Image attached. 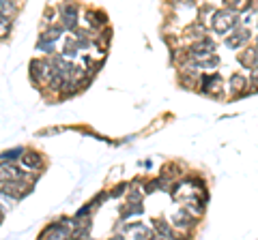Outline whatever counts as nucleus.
<instances>
[{
    "label": "nucleus",
    "mask_w": 258,
    "mask_h": 240,
    "mask_svg": "<svg viewBox=\"0 0 258 240\" xmlns=\"http://www.w3.org/2000/svg\"><path fill=\"white\" fill-rule=\"evenodd\" d=\"M248 39H250V32L248 30H237V32H232V35L226 39V45L232 48V49H239L245 41H248Z\"/></svg>",
    "instance_id": "nucleus-11"
},
{
    "label": "nucleus",
    "mask_w": 258,
    "mask_h": 240,
    "mask_svg": "<svg viewBox=\"0 0 258 240\" xmlns=\"http://www.w3.org/2000/svg\"><path fill=\"white\" fill-rule=\"evenodd\" d=\"M2 219H4V215H2V210H0V223H2Z\"/></svg>",
    "instance_id": "nucleus-26"
},
{
    "label": "nucleus",
    "mask_w": 258,
    "mask_h": 240,
    "mask_svg": "<svg viewBox=\"0 0 258 240\" xmlns=\"http://www.w3.org/2000/svg\"><path fill=\"white\" fill-rule=\"evenodd\" d=\"M256 43H258V39H256Z\"/></svg>",
    "instance_id": "nucleus-27"
},
{
    "label": "nucleus",
    "mask_w": 258,
    "mask_h": 240,
    "mask_svg": "<svg viewBox=\"0 0 258 240\" xmlns=\"http://www.w3.org/2000/svg\"><path fill=\"white\" fill-rule=\"evenodd\" d=\"M155 225V232H157V236H161V238H174V232H172V228L170 225H168L166 221H155L153 223Z\"/></svg>",
    "instance_id": "nucleus-17"
},
{
    "label": "nucleus",
    "mask_w": 258,
    "mask_h": 240,
    "mask_svg": "<svg viewBox=\"0 0 258 240\" xmlns=\"http://www.w3.org/2000/svg\"><path fill=\"white\" fill-rule=\"evenodd\" d=\"M63 26H52V28H48L41 35V39H39V41H48V43H54L56 39H61V35H63Z\"/></svg>",
    "instance_id": "nucleus-16"
},
{
    "label": "nucleus",
    "mask_w": 258,
    "mask_h": 240,
    "mask_svg": "<svg viewBox=\"0 0 258 240\" xmlns=\"http://www.w3.org/2000/svg\"><path fill=\"white\" fill-rule=\"evenodd\" d=\"M82 45H86V43H84V41H77V39H69V41L64 43V56H75L77 49H80Z\"/></svg>",
    "instance_id": "nucleus-20"
},
{
    "label": "nucleus",
    "mask_w": 258,
    "mask_h": 240,
    "mask_svg": "<svg viewBox=\"0 0 258 240\" xmlns=\"http://www.w3.org/2000/svg\"><path fill=\"white\" fill-rule=\"evenodd\" d=\"M142 212H144V208H142L140 202H129V204L125 206V210H123V219L133 217V215H142Z\"/></svg>",
    "instance_id": "nucleus-18"
},
{
    "label": "nucleus",
    "mask_w": 258,
    "mask_h": 240,
    "mask_svg": "<svg viewBox=\"0 0 258 240\" xmlns=\"http://www.w3.org/2000/svg\"><path fill=\"white\" fill-rule=\"evenodd\" d=\"M69 236H71V228H69V223H64V221L52 223L48 230L41 232V238H69Z\"/></svg>",
    "instance_id": "nucleus-6"
},
{
    "label": "nucleus",
    "mask_w": 258,
    "mask_h": 240,
    "mask_svg": "<svg viewBox=\"0 0 258 240\" xmlns=\"http://www.w3.org/2000/svg\"><path fill=\"white\" fill-rule=\"evenodd\" d=\"M9 32H11V22L9 19H0V41L9 37Z\"/></svg>",
    "instance_id": "nucleus-22"
},
{
    "label": "nucleus",
    "mask_w": 258,
    "mask_h": 240,
    "mask_svg": "<svg viewBox=\"0 0 258 240\" xmlns=\"http://www.w3.org/2000/svg\"><path fill=\"white\" fill-rule=\"evenodd\" d=\"M123 236H127V238H151L153 230L146 228V225H142V223H133V225H127V228L123 230Z\"/></svg>",
    "instance_id": "nucleus-9"
},
{
    "label": "nucleus",
    "mask_w": 258,
    "mask_h": 240,
    "mask_svg": "<svg viewBox=\"0 0 258 240\" xmlns=\"http://www.w3.org/2000/svg\"><path fill=\"white\" fill-rule=\"evenodd\" d=\"M88 22H90V26L99 28V26H103V24L108 22V17L103 15V11H90L88 13Z\"/></svg>",
    "instance_id": "nucleus-19"
},
{
    "label": "nucleus",
    "mask_w": 258,
    "mask_h": 240,
    "mask_svg": "<svg viewBox=\"0 0 258 240\" xmlns=\"http://www.w3.org/2000/svg\"><path fill=\"white\" fill-rule=\"evenodd\" d=\"M77 19H80V11H77V4L64 2V4L61 6V22H63V28L75 30V28H77Z\"/></svg>",
    "instance_id": "nucleus-4"
},
{
    "label": "nucleus",
    "mask_w": 258,
    "mask_h": 240,
    "mask_svg": "<svg viewBox=\"0 0 258 240\" xmlns=\"http://www.w3.org/2000/svg\"><path fill=\"white\" fill-rule=\"evenodd\" d=\"M41 163H43V159L39 157L37 152L26 150V152L22 154V165L26 167V170H39V167H41Z\"/></svg>",
    "instance_id": "nucleus-10"
},
{
    "label": "nucleus",
    "mask_w": 258,
    "mask_h": 240,
    "mask_svg": "<svg viewBox=\"0 0 258 240\" xmlns=\"http://www.w3.org/2000/svg\"><path fill=\"white\" fill-rule=\"evenodd\" d=\"M235 24H237V15L232 11H215L213 13V17H211L213 30L219 32V35H226Z\"/></svg>",
    "instance_id": "nucleus-1"
},
{
    "label": "nucleus",
    "mask_w": 258,
    "mask_h": 240,
    "mask_svg": "<svg viewBox=\"0 0 258 240\" xmlns=\"http://www.w3.org/2000/svg\"><path fill=\"white\" fill-rule=\"evenodd\" d=\"M239 60H241L248 69H258V48L256 49H245L241 56H239Z\"/></svg>",
    "instance_id": "nucleus-14"
},
{
    "label": "nucleus",
    "mask_w": 258,
    "mask_h": 240,
    "mask_svg": "<svg viewBox=\"0 0 258 240\" xmlns=\"http://www.w3.org/2000/svg\"><path fill=\"white\" fill-rule=\"evenodd\" d=\"M245 88H248V77L241 73H235L230 77V93L232 95H243Z\"/></svg>",
    "instance_id": "nucleus-12"
},
{
    "label": "nucleus",
    "mask_w": 258,
    "mask_h": 240,
    "mask_svg": "<svg viewBox=\"0 0 258 240\" xmlns=\"http://www.w3.org/2000/svg\"><path fill=\"white\" fill-rule=\"evenodd\" d=\"M174 225H177V228H192L194 225V217L190 215V212L187 210H181V212H177V217H174Z\"/></svg>",
    "instance_id": "nucleus-15"
},
{
    "label": "nucleus",
    "mask_w": 258,
    "mask_h": 240,
    "mask_svg": "<svg viewBox=\"0 0 258 240\" xmlns=\"http://www.w3.org/2000/svg\"><path fill=\"white\" fill-rule=\"evenodd\" d=\"M9 180H26V176L13 163H0V183H9Z\"/></svg>",
    "instance_id": "nucleus-7"
},
{
    "label": "nucleus",
    "mask_w": 258,
    "mask_h": 240,
    "mask_svg": "<svg viewBox=\"0 0 258 240\" xmlns=\"http://www.w3.org/2000/svg\"><path fill=\"white\" fill-rule=\"evenodd\" d=\"M37 49H41V51H52V49H54V43H48V41H39Z\"/></svg>",
    "instance_id": "nucleus-25"
},
{
    "label": "nucleus",
    "mask_w": 258,
    "mask_h": 240,
    "mask_svg": "<svg viewBox=\"0 0 258 240\" xmlns=\"http://www.w3.org/2000/svg\"><path fill=\"white\" fill-rule=\"evenodd\" d=\"M224 2L228 4L232 11H243V9H248V6L252 4V0H224Z\"/></svg>",
    "instance_id": "nucleus-21"
},
{
    "label": "nucleus",
    "mask_w": 258,
    "mask_h": 240,
    "mask_svg": "<svg viewBox=\"0 0 258 240\" xmlns=\"http://www.w3.org/2000/svg\"><path fill=\"white\" fill-rule=\"evenodd\" d=\"M30 77L32 82L43 84L52 80V62L48 60H32L30 62Z\"/></svg>",
    "instance_id": "nucleus-3"
},
{
    "label": "nucleus",
    "mask_w": 258,
    "mask_h": 240,
    "mask_svg": "<svg viewBox=\"0 0 258 240\" xmlns=\"http://www.w3.org/2000/svg\"><path fill=\"white\" fill-rule=\"evenodd\" d=\"M22 148H13V150H6V152H2L0 154V159H15V157H22Z\"/></svg>",
    "instance_id": "nucleus-23"
},
{
    "label": "nucleus",
    "mask_w": 258,
    "mask_h": 240,
    "mask_svg": "<svg viewBox=\"0 0 258 240\" xmlns=\"http://www.w3.org/2000/svg\"><path fill=\"white\" fill-rule=\"evenodd\" d=\"M15 13H17V6L13 0H0V19H11L15 17Z\"/></svg>",
    "instance_id": "nucleus-13"
},
{
    "label": "nucleus",
    "mask_w": 258,
    "mask_h": 240,
    "mask_svg": "<svg viewBox=\"0 0 258 240\" xmlns=\"http://www.w3.org/2000/svg\"><path fill=\"white\" fill-rule=\"evenodd\" d=\"M213 49H215V43H213L211 39H206V37H200V39H198V43H194V45H192V49H190V58H194V60H202L204 56L213 54Z\"/></svg>",
    "instance_id": "nucleus-5"
},
{
    "label": "nucleus",
    "mask_w": 258,
    "mask_h": 240,
    "mask_svg": "<svg viewBox=\"0 0 258 240\" xmlns=\"http://www.w3.org/2000/svg\"><path fill=\"white\" fill-rule=\"evenodd\" d=\"M129 202H142V191L133 189L131 193H129Z\"/></svg>",
    "instance_id": "nucleus-24"
},
{
    "label": "nucleus",
    "mask_w": 258,
    "mask_h": 240,
    "mask_svg": "<svg viewBox=\"0 0 258 240\" xmlns=\"http://www.w3.org/2000/svg\"><path fill=\"white\" fill-rule=\"evenodd\" d=\"M200 82H202V93L206 95H217L219 90H222V80H219V75H202L200 77Z\"/></svg>",
    "instance_id": "nucleus-8"
},
{
    "label": "nucleus",
    "mask_w": 258,
    "mask_h": 240,
    "mask_svg": "<svg viewBox=\"0 0 258 240\" xmlns=\"http://www.w3.org/2000/svg\"><path fill=\"white\" fill-rule=\"evenodd\" d=\"M0 185H2L0 191H2L4 195L13 197V199H22L32 191L30 183H26V180H9V183H0Z\"/></svg>",
    "instance_id": "nucleus-2"
}]
</instances>
